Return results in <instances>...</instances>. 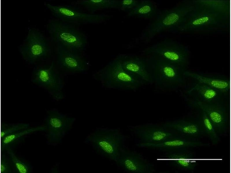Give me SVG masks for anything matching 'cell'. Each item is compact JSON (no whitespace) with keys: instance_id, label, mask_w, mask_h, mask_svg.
<instances>
[{"instance_id":"d4e9b609","label":"cell","mask_w":231,"mask_h":173,"mask_svg":"<svg viewBox=\"0 0 231 173\" xmlns=\"http://www.w3.org/2000/svg\"><path fill=\"white\" fill-rule=\"evenodd\" d=\"M6 151L12 161L14 172L18 173H31L32 172V166L27 162L18 157L12 148H10Z\"/></svg>"},{"instance_id":"8fae6325","label":"cell","mask_w":231,"mask_h":173,"mask_svg":"<svg viewBox=\"0 0 231 173\" xmlns=\"http://www.w3.org/2000/svg\"><path fill=\"white\" fill-rule=\"evenodd\" d=\"M76 119L55 109L49 110L45 118V131L49 144L60 143L71 129Z\"/></svg>"},{"instance_id":"6da1fadb","label":"cell","mask_w":231,"mask_h":173,"mask_svg":"<svg viewBox=\"0 0 231 173\" xmlns=\"http://www.w3.org/2000/svg\"><path fill=\"white\" fill-rule=\"evenodd\" d=\"M193 8L180 32L219 31L230 24V0L192 1Z\"/></svg>"},{"instance_id":"5b68a950","label":"cell","mask_w":231,"mask_h":173,"mask_svg":"<svg viewBox=\"0 0 231 173\" xmlns=\"http://www.w3.org/2000/svg\"><path fill=\"white\" fill-rule=\"evenodd\" d=\"M96 77L105 88L124 90H134L145 84L125 70L118 57L99 70Z\"/></svg>"},{"instance_id":"30bf717a","label":"cell","mask_w":231,"mask_h":173,"mask_svg":"<svg viewBox=\"0 0 231 173\" xmlns=\"http://www.w3.org/2000/svg\"><path fill=\"white\" fill-rule=\"evenodd\" d=\"M18 50L23 59L30 64L44 59L50 52L44 35L39 30L30 28L26 38L19 46Z\"/></svg>"},{"instance_id":"ba28073f","label":"cell","mask_w":231,"mask_h":173,"mask_svg":"<svg viewBox=\"0 0 231 173\" xmlns=\"http://www.w3.org/2000/svg\"><path fill=\"white\" fill-rule=\"evenodd\" d=\"M33 83L45 90L57 101L64 97L62 78L52 62L49 65H38L34 68L31 77Z\"/></svg>"},{"instance_id":"603a6c76","label":"cell","mask_w":231,"mask_h":173,"mask_svg":"<svg viewBox=\"0 0 231 173\" xmlns=\"http://www.w3.org/2000/svg\"><path fill=\"white\" fill-rule=\"evenodd\" d=\"M76 3L85 9L89 13L95 14L97 10L111 8L118 9L119 1L112 0H86L77 1Z\"/></svg>"},{"instance_id":"7c38bea8","label":"cell","mask_w":231,"mask_h":173,"mask_svg":"<svg viewBox=\"0 0 231 173\" xmlns=\"http://www.w3.org/2000/svg\"><path fill=\"white\" fill-rule=\"evenodd\" d=\"M129 128L139 140L140 143L156 144L175 136L173 131L163 125L145 123L131 126Z\"/></svg>"},{"instance_id":"8992f818","label":"cell","mask_w":231,"mask_h":173,"mask_svg":"<svg viewBox=\"0 0 231 173\" xmlns=\"http://www.w3.org/2000/svg\"><path fill=\"white\" fill-rule=\"evenodd\" d=\"M47 29L56 44L81 53L86 49L87 37L75 25L56 19L49 22Z\"/></svg>"},{"instance_id":"2e32d148","label":"cell","mask_w":231,"mask_h":173,"mask_svg":"<svg viewBox=\"0 0 231 173\" xmlns=\"http://www.w3.org/2000/svg\"><path fill=\"white\" fill-rule=\"evenodd\" d=\"M194 105L199 107L207 115L216 129L224 131L226 127L227 119L224 108L215 102H206L195 100Z\"/></svg>"},{"instance_id":"277c9868","label":"cell","mask_w":231,"mask_h":173,"mask_svg":"<svg viewBox=\"0 0 231 173\" xmlns=\"http://www.w3.org/2000/svg\"><path fill=\"white\" fill-rule=\"evenodd\" d=\"M126 140L118 129L100 128L89 134L85 142L98 153L115 162L125 148Z\"/></svg>"},{"instance_id":"9a60e30c","label":"cell","mask_w":231,"mask_h":173,"mask_svg":"<svg viewBox=\"0 0 231 173\" xmlns=\"http://www.w3.org/2000/svg\"><path fill=\"white\" fill-rule=\"evenodd\" d=\"M118 56L122 66L125 70L141 80L145 84H152L148 70L146 58L128 54H120Z\"/></svg>"},{"instance_id":"4316f807","label":"cell","mask_w":231,"mask_h":173,"mask_svg":"<svg viewBox=\"0 0 231 173\" xmlns=\"http://www.w3.org/2000/svg\"><path fill=\"white\" fill-rule=\"evenodd\" d=\"M29 127V123H2L1 126V139L8 135Z\"/></svg>"},{"instance_id":"3957f363","label":"cell","mask_w":231,"mask_h":173,"mask_svg":"<svg viewBox=\"0 0 231 173\" xmlns=\"http://www.w3.org/2000/svg\"><path fill=\"white\" fill-rule=\"evenodd\" d=\"M146 60L152 84L156 88L174 90L183 83L185 68L155 54H149Z\"/></svg>"},{"instance_id":"f1b7e54d","label":"cell","mask_w":231,"mask_h":173,"mask_svg":"<svg viewBox=\"0 0 231 173\" xmlns=\"http://www.w3.org/2000/svg\"><path fill=\"white\" fill-rule=\"evenodd\" d=\"M139 1L131 0L119 1L118 9L128 12L136 7L139 4Z\"/></svg>"},{"instance_id":"5bb4252c","label":"cell","mask_w":231,"mask_h":173,"mask_svg":"<svg viewBox=\"0 0 231 173\" xmlns=\"http://www.w3.org/2000/svg\"><path fill=\"white\" fill-rule=\"evenodd\" d=\"M57 61L60 68L69 73H81L88 69L87 63L81 53L56 44Z\"/></svg>"},{"instance_id":"7402d4cb","label":"cell","mask_w":231,"mask_h":173,"mask_svg":"<svg viewBox=\"0 0 231 173\" xmlns=\"http://www.w3.org/2000/svg\"><path fill=\"white\" fill-rule=\"evenodd\" d=\"M156 5L149 0L140 1L137 6L128 12L129 16H135L147 19L154 18L159 12Z\"/></svg>"},{"instance_id":"83f0119b","label":"cell","mask_w":231,"mask_h":173,"mask_svg":"<svg viewBox=\"0 0 231 173\" xmlns=\"http://www.w3.org/2000/svg\"><path fill=\"white\" fill-rule=\"evenodd\" d=\"M14 172L13 165L9 155L8 154L7 155L1 153V173H12Z\"/></svg>"},{"instance_id":"7a4b0ae2","label":"cell","mask_w":231,"mask_h":173,"mask_svg":"<svg viewBox=\"0 0 231 173\" xmlns=\"http://www.w3.org/2000/svg\"><path fill=\"white\" fill-rule=\"evenodd\" d=\"M193 7L192 1H182L174 7L160 11L142 35L148 41L164 31L180 32Z\"/></svg>"},{"instance_id":"52a82bcc","label":"cell","mask_w":231,"mask_h":173,"mask_svg":"<svg viewBox=\"0 0 231 173\" xmlns=\"http://www.w3.org/2000/svg\"><path fill=\"white\" fill-rule=\"evenodd\" d=\"M44 5L57 19L72 25L101 23L110 16L105 14H92L71 5H55L45 2Z\"/></svg>"},{"instance_id":"ffe728a7","label":"cell","mask_w":231,"mask_h":173,"mask_svg":"<svg viewBox=\"0 0 231 173\" xmlns=\"http://www.w3.org/2000/svg\"><path fill=\"white\" fill-rule=\"evenodd\" d=\"M188 93L198 98L195 100L206 102H217L222 93L209 86L198 82L195 84Z\"/></svg>"},{"instance_id":"484cf974","label":"cell","mask_w":231,"mask_h":173,"mask_svg":"<svg viewBox=\"0 0 231 173\" xmlns=\"http://www.w3.org/2000/svg\"><path fill=\"white\" fill-rule=\"evenodd\" d=\"M202 119L203 127L206 132L213 144H217L219 140V138L217 133L216 129L207 115L203 111Z\"/></svg>"},{"instance_id":"9c48e42d","label":"cell","mask_w":231,"mask_h":173,"mask_svg":"<svg viewBox=\"0 0 231 173\" xmlns=\"http://www.w3.org/2000/svg\"><path fill=\"white\" fill-rule=\"evenodd\" d=\"M145 52L155 54L167 61L185 68L189 64L190 55L189 48L180 42L166 39L148 47Z\"/></svg>"},{"instance_id":"e0dca14e","label":"cell","mask_w":231,"mask_h":173,"mask_svg":"<svg viewBox=\"0 0 231 173\" xmlns=\"http://www.w3.org/2000/svg\"><path fill=\"white\" fill-rule=\"evenodd\" d=\"M184 74L185 76L195 79L198 82L209 86L222 93L230 91V80L226 78L187 71H185Z\"/></svg>"},{"instance_id":"cb8c5ba5","label":"cell","mask_w":231,"mask_h":173,"mask_svg":"<svg viewBox=\"0 0 231 173\" xmlns=\"http://www.w3.org/2000/svg\"><path fill=\"white\" fill-rule=\"evenodd\" d=\"M172 130H176L183 134L192 136L200 134V130L197 124L183 120H176L163 124Z\"/></svg>"},{"instance_id":"ac0fdd59","label":"cell","mask_w":231,"mask_h":173,"mask_svg":"<svg viewBox=\"0 0 231 173\" xmlns=\"http://www.w3.org/2000/svg\"><path fill=\"white\" fill-rule=\"evenodd\" d=\"M137 146L143 148H151L159 150H165L189 147H196L205 145L201 142L193 140L179 138L176 136L156 144L138 143Z\"/></svg>"},{"instance_id":"44dd1931","label":"cell","mask_w":231,"mask_h":173,"mask_svg":"<svg viewBox=\"0 0 231 173\" xmlns=\"http://www.w3.org/2000/svg\"><path fill=\"white\" fill-rule=\"evenodd\" d=\"M44 126L29 127L6 136L1 139V150L3 151L11 148L26 136L34 132L44 131Z\"/></svg>"},{"instance_id":"d6986e66","label":"cell","mask_w":231,"mask_h":173,"mask_svg":"<svg viewBox=\"0 0 231 173\" xmlns=\"http://www.w3.org/2000/svg\"><path fill=\"white\" fill-rule=\"evenodd\" d=\"M162 157L184 170H193L197 164L196 160L188 152H169L166 153Z\"/></svg>"},{"instance_id":"4fadbf2b","label":"cell","mask_w":231,"mask_h":173,"mask_svg":"<svg viewBox=\"0 0 231 173\" xmlns=\"http://www.w3.org/2000/svg\"><path fill=\"white\" fill-rule=\"evenodd\" d=\"M117 166L125 171L130 173H153V164L136 152L124 148L116 161Z\"/></svg>"}]
</instances>
